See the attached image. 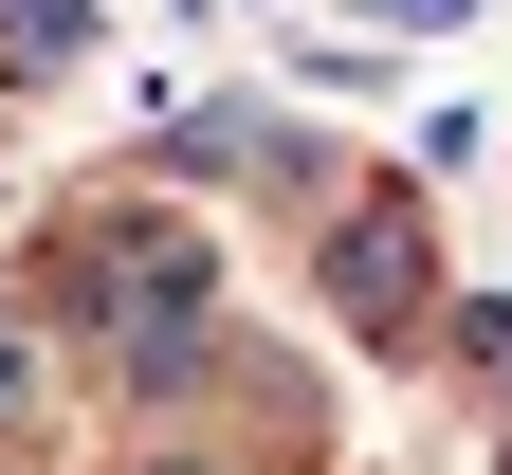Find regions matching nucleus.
Masks as SVG:
<instances>
[{"instance_id":"1","label":"nucleus","mask_w":512,"mask_h":475,"mask_svg":"<svg viewBox=\"0 0 512 475\" xmlns=\"http://www.w3.org/2000/svg\"><path fill=\"white\" fill-rule=\"evenodd\" d=\"M55 329H74V366L128 402V421H183V402L220 384V238L183 220V201H92L74 238H55Z\"/></svg>"},{"instance_id":"2","label":"nucleus","mask_w":512,"mask_h":475,"mask_svg":"<svg viewBox=\"0 0 512 475\" xmlns=\"http://www.w3.org/2000/svg\"><path fill=\"white\" fill-rule=\"evenodd\" d=\"M311 275H330L348 348H421L439 329V238H421V183H348L311 220Z\"/></svg>"},{"instance_id":"3","label":"nucleus","mask_w":512,"mask_h":475,"mask_svg":"<svg viewBox=\"0 0 512 475\" xmlns=\"http://www.w3.org/2000/svg\"><path fill=\"white\" fill-rule=\"evenodd\" d=\"M92 55V0H0V74H74Z\"/></svg>"},{"instance_id":"4","label":"nucleus","mask_w":512,"mask_h":475,"mask_svg":"<svg viewBox=\"0 0 512 475\" xmlns=\"http://www.w3.org/2000/svg\"><path fill=\"white\" fill-rule=\"evenodd\" d=\"M37 402H55V329H37V311H0V439H19Z\"/></svg>"},{"instance_id":"5","label":"nucleus","mask_w":512,"mask_h":475,"mask_svg":"<svg viewBox=\"0 0 512 475\" xmlns=\"http://www.w3.org/2000/svg\"><path fill=\"white\" fill-rule=\"evenodd\" d=\"M439 366H476V384H512V293H458V311H439Z\"/></svg>"},{"instance_id":"6","label":"nucleus","mask_w":512,"mask_h":475,"mask_svg":"<svg viewBox=\"0 0 512 475\" xmlns=\"http://www.w3.org/2000/svg\"><path fill=\"white\" fill-rule=\"evenodd\" d=\"M366 19H384V37H458L476 0H366Z\"/></svg>"},{"instance_id":"7","label":"nucleus","mask_w":512,"mask_h":475,"mask_svg":"<svg viewBox=\"0 0 512 475\" xmlns=\"http://www.w3.org/2000/svg\"><path fill=\"white\" fill-rule=\"evenodd\" d=\"M147 475H220V457H147Z\"/></svg>"},{"instance_id":"8","label":"nucleus","mask_w":512,"mask_h":475,"mask_svg":"<svg viewBox=\"0 0 512 475\" xmlns=\"http://www.w3.org/2000/svg\"><path fill=\"white\" fill-rule=\"evenodd\" d=\"M0 475H19V457H0Z\"/></svg>"}]
</instances>
